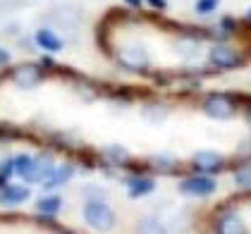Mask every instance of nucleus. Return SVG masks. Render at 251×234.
I'll use <instances>...</instances> for the list:
<instances>
[{
  "label": "nucleus",
  "mask_w": 251,
  "mask_h": 234,
  "mask_svg": "<svg viewBox=\"0 0 251 234\" xmlns=\"http://www.w3.org/2000/svg\"><path fill=\"white\" fill-rule=\"evenodd\" d=\"M84 220L96 232H110L115 227V213L105 201H86L84 206Z\"/></svg>",
  "instance_id": "obj_1"
},
{
  "label": "nucleus",
  "mask_w": 251,
  "mask_h": 234,
  "mask_svg": "<svg viewBox=\"0 0 251 234\" xmlns=\"http://www.w3.org/2000/svg\"><path fill=\"white\" fill-rule=\"evenodd\" d=\"M12 81L20 86V89H36L41 81H43V67L36 62H22L12 70Z\"/></svg>",
  "instance_id": "obj_2"
},
{
  "label": "nucleus",
  "mask_w": 251,
  "mask_h": 234,
  "mask_svg": "<svg viewBox=\"0 0 251 234\" xmlns=\"http://www.w3.org/2000/svg\"><path fill=\"white\" fill-rule=\"evenodd\" d=\"M203 113L213 119H230L234 115V100L227 94H211L203 100Z\"/></svg>",
  "instance_id": "obj_3"
},
{
  "label": "nucleus",
  "mask_w": 251,
  "mask_h": 234,
  "mask_svg": "<svg viewBox=\"0 0 251 234\" xmlns=\"http://www.w3.org/2000/svg\"><path fill=\"white\" fill-rule=\"evenodd\" d=\"M208 62H211L213 67H218V70H234L244 60H242V55L234 48L225 46V43H218V46H213L211 53H208Z\"/></svg>",
  "instance_id": "obj_4"
},
{
  "label": "nucleus",
  "mask_w": 251,
  "mask_h": 234,
  "mask_svg": "<svg viewBox=\"0 0 251 234\" xmlns=\"http://www.w3.org/2000/svg\"><path fill=\"white\" fill-rule=\"evenodd\" d=\"M218 189L215 179L206 175H199V177H189L179 184V191L184 196H211L213 191Z\"/></svg>",
  "instance_id": "obj_5"
},
{
  "label": "nucleus",
  "mask_w": 251,
  "mask_h": 234,
  "mask_svg": "<svg viewBox=\"0 0 251 234\" xmlns=\"http://www.w3.org/2000/svg\"><path fill=\"white\" fill-rule=\"evenodd\" d=\"M120 62L127 67V70H136V72H141V70H146L149 67V53L144 50V46H127L122 53H120Z\"/></svg>",
  "instance_id": "obj_6"
},
{
  "label": "nucleus",
  "mask_w": 251,
  "mask_h": 234,
  "mask_svg": "<svg viewBox=\"0 0 251 234\" xmlns=\"http://www.w3.org/2000/svg\"><path fill=\"white\" fill-rule=\"evenodd\" d=\"M34 41H36V46H39L41 50H46L48 55L60 53V50L65 48L62 39H60L55 31H50V29H39V31H36V36H34Z\"/></svg>",
  "instance_id": "obj_7"
},
{
  "label": "nucleus",
  "mask_w": 251,
  "mask_h": 234,
  "mask_svg": "<svg viewBox=\"0 0 251 234\" xmlns=\"http://www.w3.org/2000/svg\"><path fill=\"white\" fill-rule=\"evenodd\" d=\"M31 196V191L26 187H20V184H7L0 189V203L2 206H20L26 198Z\"/></svg>",
  "instance_id": "obj_8"
},
{
  "label": "nucleus",
  "mask_w": 251,
  "mask_h": 234,
  "mask_svg": "<svg viewBox=\"0 0 251 234\" xmlns=\"http://www.w3.org/2000/svg\"><path fill=\"white\" fill-rule=\"evenodd\" d=\"M192 163H194V167H199L201 172H215V170H220L223 158H220V153H215V151H199Z\"/></svg>",
  "instance_id": "obj_9"
},
{
  "label": "nucleus",
  "mask_w": 251,
  "mask_h": 234,
  "mask_svg": "<svg viewBox=\"0 0 251 234\" xmlns=\"http://www.w3.org/2000/svg\"><path fill=\"white\" fill-rule=\"evenodd\" d=\"M127 189L132 198H141V196H149L155 189V182L151 177H129L127 179Z\"/></svg>",
  "instance_id": "obj_10"
},
{
  "label": "nucleus",
  "mask_w": 251,
  "mask_h": 234,
  "mask_svg": "<svg viewBox=\"0 0 251 234\" xmlns=\"http://www.w3.org/2000/svg\"><path fill=\"white\" fill-rule=\"evenodd\" d=\"M72 175H75V167H72V165H60V167H55V170L50 172V177L43 182V187H46V189L60 187V184L70 182V179H72Z\"/></svg>",
  "instance_id": "obj_11"
},
{
  "label": "nucleus",
  "mask_w": 251,
  "mask_h": 234,
  "mask_svg": "<svg viewBox=\"0 0 251 234\" xmlns=\"http://www.w3.org/2000/svg\"><path fill=\"white\" fill-rule=\"evenodd\" d=\"M218 234H247V227H244V222H242L239 217L227 215L225 220H220V225H218Z\"/></svg>",
  "instance_id": "obj_12"
},
{
  "label": "nucleus",
  "mask_w": 251,
  "mask_h": 234,
  "mask_svg": "<svg viewBox=\"0 0 251 234\" xmlns=\"http://www.w3.org/2000/svg\"><path fill=\"white\" fill-rule=\"evenodd\" d=\"M136 232L139 234H168L165 232V225L158 217H141L139 225H136Z\"/></svg>",
  "instance_id": "obj_13"
},
{
  "label": "nucleus",
  "mask_w": 251,
  "mask_h": 234,
  "mask_svg": "<svg viewBox=\"0 0 251 234\" xmlns=\"http://www.w3.org/2000/svg\"><path fill=\"white\" fill-rule=\"evenodd\" d=\"M60 206H62V198L60 196H43V198H39V203H36V211L41 215H55L60 211Z\"/></svg>",
  "instance_id": "obj_14"
},
{
  "label": "nucleus",
  "mask_w": 251,
  "mask_h": 234,
  "mask_svg": "<svg viewBox=\"0 0 251 234\" xmlns=\"http://www.w3.org/2000/svg\"><path fill=\"white\" fill-rule=\"evenodd\" d=\"M215 7H218V0H196L194 2V10L199 15H211Z\"/></svg>",
  "instance_id": "obj_15"
},
{
  "label": "nucleus",
  "mask_w": 251,
  "mask_h": 234,
  "mask_svg": "<svg viewBox=\"0 0 251 234\" xmlns=\"http://www.w3.org/2000/svg\"><path fill=\"white\" fill-rule=\"evenodd\" d=\"M12 172H15L12 160H2V163H0V184H2V182H7V179L12 177Z\"/></svg>",
  "instance_id": "obj_16"
},
{
  "label": "nucleus",
  "mask_w": 251,
  "mask_h": 234,
  "mask_svg": "<svg viewBox=\"0 0 251 234\" xmlns=\"http://www.w3.org/2000/svg\"><path fill=\"white\" fill-rule=\"evenodd\" d=\"M108 151H113V153H108V156L113 158L115 163H125V160H127V151H125V148H120V146H110Z\"/></svg>",
  "instance_id": "obj_17"
},
{
  "label": "nucleus",
  "mask_w": 251,
  "mask_h": 234,
  "mask_svg": "<svg viewBox=\"0 0 251 234\" xmlns=\"http://www.w3.org/2000/svg\"><path fill=\"white\" fill-rule=\"evenodd\" d=\"M146 2H149L153 10H165V7H168V0H146Z\"/></svg>",
  "instance_id": "obj_18"
},
{
  "label": "nucleus",
  "mask_w": 251,
  "mask_h": 234,
  "mask_svg": "<svg viewBox=\"0 0 251 234\" xmlns=\"http://www.w3.org/2000/svg\"><path fill=\"white\" fill-rule=\"evenodd\" d=\"M5 65H10V50L0 48V67H5Z\"/></svg>",
  "instance_id": "obj_19"
},
{
  "label": "nucleus",
  "mask_w": 251,
  "mask_h": 234,
  "mask_svg": "<svg viewBox=\"0 0 251 234\" xmlns=\"http://www.w3.org/2000/svg\"><path fill=\"white\" fill-rule=\"evenodd\" d=\"M125 5H129V7H141V5H144V0H125Z\"/></svg>",
  "instance_id": "obj_20"
},
{
  "label": "nucleus",
  "mask_w": 251,
  "mask_h": 234,
  "mask_svg": "<svg viewBox=\"0 0 251 234\" xmlns=\"http://www.w3.org/2000/svg\"><path fill=\"white\" fill-rule=\"evenodd\" d=\"M247 24H249V26H251V10H249V12H247Z\"/></svg>",
  "instance_id": "obj_21"
},
{
  "label": "nucleus",
  "mask_w": 251,
  "mask_h": 234,
  "mask_svg": "<svg viewBox=\"0 0 251 234\" xmlns=\"http://www.w3.org/2000/svg\"><path fill=\"white\" fill-rule=\"evenodd\" d=\"M249 122H251V110H249Z\"/></svg>",
  "instance_id": "obj_22"
},
{
  "label": "nucleus",
  "mask_w": 251,
  "mask_h": 234,
  "mask_svg": "<svg viewBox=\"0 0 251 234\" xmlns=\"http://www.w3.org/2000/svg\"><path fill=\"white\" fill-rule=\"evenodd\" d=\"M62 234H72V232H62Z\"/></svg>",
  "instance_id": "obj_23"
}]
</instances>
